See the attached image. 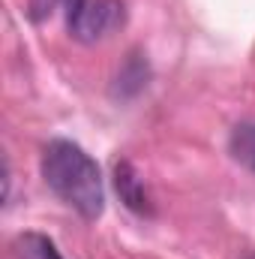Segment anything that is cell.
<instances>
[{
    "label": "cell",
    "mask_w": 255,
    "mask_h": 259,
    "mask_svg": "<svg viewBox=\"0 0 255 259\" xmlns=\"http://www.w3.org/2000/svg\"><path fill=\"white\" fill-rule=\"evenodd\" d=\"M42 178L84 220H96L102 214V208H105V190H102L99 166L75 142L54 139L42 151Z\"/></svg>",
    "instance_id": "cell-1"
},
{
    "label": "cell",
    "mask_w": 255,
    "mask_h": 259,
    "mask_svg": "<svg viewBox=\"0 0 255 259\" xmlns=\"http://www.w3.org/2000/svg\"><path fill=\"white\" fill-rule=\"evenodd\" d=\"M123 24V0H69V33L99 42Z\"/></svg>",
    "instance_id": "cell-2"
},
{
    "label": "cell",
    "mask_w": 255,
    "mask_h": 259,
    "mask_svg": "<svg viewBox=\"0 0 255 259\" xmlns=\"http://www.w3.org/2000/svg\"><path fill=\"white\" fill-rule=\"evenodd\" d=\"M114 184H117V193L120 199L126 202L132 211H150V199L144 193V184L138 181V175H135V169L129 166V163H117V169H114Z\"/></svg>",
    "instance_id": "cell-3"
},
{
    "label": "cell",
    "mask_w": 255,
    "mask_h": 259,
    "mask_svg": "<svg viewBox=\"0 0 255 259\" xmlns=\"http://www.w3.org/2000/svg\"><path fill=\"white\" fill-rule=\"evenodd\" d=\"M12 253H15V259H63L57 253L54 241H48L45 235H36V232L18 235L12 241Z\"/></svg>",
    "instance_id": "cell-4"
},
{
    "label": "cell",
    "mask_w": 255,
    "mask_h": 259,
    "mask_svg": "<svg viewBox=\"0 0 255 259\" xmlns=\"http://www.w3.org/2000/svg\"><path fill=\"white\" fill-rule=\"evenodd\" d=\"M231 154L237 163L249 166L255 172V124H240L231 133Z\"/></svg>",
    "instance_id": "cell-5"
},
{
    "label": "cell",
    "mask_w": 255,
    "mask_h": 259,
    "mask_svg": "<svg viewBox=\"0 0 255 259\" xmlns=\"http://www.w3.org/2000/svg\"><path fill=\"white\" fill-rule=\"evenodd\" d=\"M252 259H255V256H252Z\"/></svg>",
    "instance_id": "cell-6"
}]
</instances>
